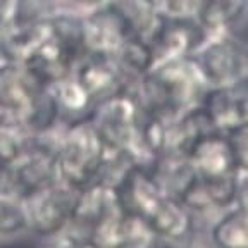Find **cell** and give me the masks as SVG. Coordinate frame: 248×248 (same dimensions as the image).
<instances>
[{
  "mask_svg": "<svg viewBox=\"0 0 248 248\" xmlns=\"http://www.w3.org/2000/svg\"><path fill=\"white\" fill-rule=\"evenodd\" d=\"M28 231L24 203L12 195L0 197V236H16Z\"/></svg>",
  "mask_w": 248,
  "mask_h": 248,
  "instance_id": "cell-22",
  "label": "cell"
},
{
  "mask_svg": "<svg viewBox=\"0 0 248 248\" xmlns=\"http://www.w3.org/2000/svg\"><path fill=\"white\" fill-rule=\"evenodd\" d=\"M205 38L207 31L197 19H164L162 17L160 26L150 38L154 64L191 57Z\"/></svg>",
  "mask_w": 248,
  "mask_h": 248,
  "instance_id": "cell-8",
  "label": "cell"
},
{
  "mask_svg": "<svg viewBox=\"0 0 248 248\" xmlns=\"http://www.w3.org/2000/svg\"><path fill=\"white\" fill-rule=\"evenodd\" d=\"M191 61L207 88L229 85L248 74V55L222 35H207Z\"/></svg>",
  "mask_w": 248,
  "mask_h": 248,
  "instance_id": "cell-5",
  "label": "cell"
},
{
  "mask_svg": "<svg viewBox=\"0 0 248 248\" xmlns=\"http://www.w3.org/2000/svg\"><path fill=\"white\" fill-rule=\"evenodd\" d=\"M164 19H197L200 0H155Z\"/></svg>",
  "mask_w": 248,
  "mask_h": 248,
  "instance_id": "cell-24",
  "label": "cell"
},
{
  "mask_svg": "<svg viewBox=\"0 0 248 248\" xmlns=\"http://www.w3.org/2000/svg\"><path fill=\"white\" fill-rule=\"evenodd\" d=\"M210 236L217 248H248V212L240 207L226 212Z\"/></svg>",
  "mask_w": 248,
  "mask_h": 248,
  "instance_id": "cell-19",
  "label": "cell"
},
{
  "mask_svg": "<svg viewBox=\"0 0 248 248\" xmlns=\"http://www.w3.org/2000/svg\"><path fill=\"white\" fill-rule=\"evenodd\" d=\"M150 238L148 226L119 203L93 228L86 248H143Z\"/></svg>",
  "mask_w": 248,
  "mask_h": 248,
  "instance_id": "cell-9",
  "label": "cell"
},
{
  "mask_svg": "<svg viewBox=\"0 0 248 248\" xmlns=\"http://www.w3.org/2000/svg\"><path fill=\"white\" fill-rule=\"evenodd\" d=\"M107 147L90 119L66 124L55 145L59 181L74 190L97 181Z\"/></svg>",
  "mask_w": 248,
  "mask_h": 248,
  "instance_id": "cell-1",
  "label": "cell"
},
{
  "mask_svg": "<svg viewBox=\"0 0 248 248\" xmlns=\"http://www.w3.org/2000/svg\"><path fill=\"white\" fill-rule=\"evenodd\" d=\"M9 2H11V0H0V21L4 19V16L7 14Z\"/></svg>",
  "mask_w": 248,
  "mask_h": 248,
  "instance_id": "cell-29",
  "label": "cell"
},
{
  "mask_svg": "<svg viewBox=\"0 0 248 248\" xmlns=\"http://www.w3.org/2000/svg\"><path fill=\"white\" fill-rule=\"evenodd\" d=\"M212 126L221 133H229L248 121V74L234 83L207 88L200 100Z\"/></svg>",
  "mask_w": 248,
  "mask_h": 248,
  "instance_id": "cell-7",
  "label": "cell"
},
{
  "mask_svg": "<svg viewBox=\"0 0 248 248\" xmlns=\"http://www.w3.org/2000/svg\"><path fill=\"white\" fill-rule=\"evenodd\" d=\"M33 136L26 131L23 124L7 117L0 126V160L5 164L14 162L31 145Z\"/></svg>",
  "mask_w": 248,
  "mask_h": 248,
  "instance_id": "cell-20",
  "label": "cell"
},
{
  "mask_svg": "<svg viewBox=\"0 0 248 248\" xmlns=\"http://www.w3.org/2000/svg\"><path fill=\"white\" fill-rule=\"evenodd\" d=\"M234 203L248 212V169H236L234 174Z\"/></svg>",
  "mask_w": 248,
  "mask_h": 248,
  "instance_id": "cell-26",
  "label": "cell"
},
{
  "mask_svg": "<svg viewBox=\"0 0 248 248\" xmlns=\"http://www.w3.org/2000/svg\"><path fill=\"white\" fill-rule=\"evenodd\" d=\"M145 224L155 236L178 241L185 238L191 229L190 210L176 198L166 197Z\"/></svg>",
  "mask_w": 248,
  "mask_h": 248,
  "instance_id": "cell-16",
  "label": "cell"
},
{
  "mask_svg": "<svg viewBox=\"0 0 248 248\" xmlns=\"http://www.w3.org/2000/svg\"><path fill=\"white\" fill-rule=\"evenodd\" d=\"M143 248H179V247H178V241L167 240V238L152 234V238L145 243Z\"/></svg>",
  "mask_w": 248,
  "mask_h": 248,
  "instance_id": "cell-27",
  "label": "cell"
},
{
  "mask_svg": "<svg viewBox=\"0 0 248 248\" xmlns=\"http://www.w3.org/2000/svg\"><path fill=\"white\" fill-rule=\"evenodd\" d=\"M2 61H4V59H2V54H0V62H2Z\"/></svg>",
  "mask_w": 248,
  "mask_h": 248,
  "instance_id": "cell-32",
  "label": "cell"
},
{
  "mask_svg": "<svg viewBox=\"0 0 248 248\" xmlns=\"http://www.w3.org/2000/svg\"><path fill=\"white\" fill-rule=\"evenodd\" d=\"M78 191L66 183L57 181L24 198L28 231L40 238L61 236L73 216Z\"/></svg>",
  "mask_w": 248,
  "mask_h": 248,
  "instance_id": "cell-4",
  "label": "cell"
},
{
  "mask_svg": "<svg viewBox=\"0 0 248 248\" xmlns=\"http://www.w3.org/2000/svg\"><path fill=\"white\" fill-rule=\"evenodd\" d=\"M236 174V172H234ZM188 210L207 212L234 203V176L229 178H198L195 176L179 198Z\"/></svg>",
  "mask_w": 248,
  "mask_h": 248,
  "instance_id": "cell-15",
  "label": "cell"
},
{
  "mask_svg": "<svg viewBox=\"0 0 248 248\" xmlns=\"http://www.w3.org/2000/svg\"><path fill=\"white\" fill-rule=\"evenodd\" d=\"M140 102L131 86L112 97L98 102L93 108L90 123L97 129L107 148L136 152ZM140 157V155H138Z\"/></svg>",
  "mask_w": 248,
  "mask_h": 248,
  "instance_id": "cell-2",
  "label": "cell"
},
{
  "mask_svg": "<svg viewBox=\"0 0 248 248\" xmlns=\"http://www.w3.org/2000/svg\"><path fill=\"white\" fill-rule=\"evenodd\" d=\"M46 88L30 73L23 62H0V107L11 119L26 112L42 90Z\"/></svg>",
  "mask_w": 248,
  "mask_h": 248,
  "instance_id": "cell-10",
  "label": "cell"
},
{
  "mask_svg": "<svg viewBox=\"0 0 248 248\" xmlns=\"http://www.w3.org/2000/svg\"><path fill=\"white\" fill-rule=\"evenodd\" d=\"M55 145L52 138H33L30 147L9 164V195L24 200L59 181Z\"/></svg>",
  "mask_w": 248,
  "mask_h": 248,
  "instance_id": "cell-3",
  "label": "cell"
},
{
  "mask_svg": "<svg viewBox=\"0 0 248 248\" xmlns=\"http://www.w3.org/2000/svg\"><path fill=\"white\" fill-rule=\"evenodd\" d=\"M226 135H228L229 145L234 154L238 169H248V121Z\"/></svg>",
  "mask_w": 248,
  "mask_h": 248,
  "instance_id": "cell-25",
  "label": "cell"
},
{
  "mask_svg": "<svg viewBox=\"0 0 248 248\" xmlns=\"http://www.w3.org/2000/svg\"><path fill=\"white\" fill-rule=\"evenodd\" d=\"M74 62L76 57L48 31V36L26 55L23 64L43 86H54L69 76Z\"/></svg>",
  "mask_w": 248,
  "mask_h": 248,
  "instance_id": "cell-12",
  "label": "cell"
},
{
  "mask_svg": "<svg viewBox=\"0 0 248 248\" xmlns=\"http://www.w3.org/2000/svg\"><path fill=\"white\" fill-rule=\"evenodd\" d=\"M219 35L226 36L232 45H236L243 54L248 55V0L238 2Z\"/></svg>",
  "mask_w": 248,
  "mask_h": 248,
  "instance_id": "cell-23",
  "label": "cell"
},
{
  "mask_svg": "<svg viewBox=\"0 0 248 248\" xmlns=\"http://www.w3.org/2000/svg\"><path fill=\"white\" fill-rule=\"evenodd\" d=\"M186 159L198 178H229L238 169L228 135L221 131H212L197 140Z\"/></svg>",
  "mask_w": 248,
  "mask_h": 248,
  "instance_id": "cell-11",
  "label": "cell"
},
{
  "mask_svg": "<svg viewBox=\"0 0 248 248\" xmlns=\"http://www.w3.org/2000/svg\"><path fill=\"white\" fill-rule=\"evenodd\" d=\"M5 121H7V114H5L4 110H2V107H0V126H2V124L5 123Z\"/></svg>",
  "mask_w": 248,
  "mask_h": 248,
  "instance_id": "cell-31",
  "label": "cell"
},
{
  "mask_svg": "<svg viewBox=\"0 0 248 248\" xmlns=\"http://www.w3.org/2000/svg\"><path fill=\"white\" fill-rule=\"evenodd\" d=\"M240 0H200L197 21L207 35H219Z\"/></svg>",
  "mask_w": 248,
  "mask_h": 248,
  "instance_id": "cell-21",
  "label": "cell"
},
{
  "mask_svg": "<svg viewBox=\"0 0 248 248\" xmlns=\"http://www.w3.org/2000/svg\"><path fill=\"white\" fill-rule=\"evenodd\" d=\"M9 195V164L0 160V197Z\"/></svg>",
  "mask_w": 248,
  "mask_h": 248,
  "instance_id": "cell-28",
  "label": "cell"
},
{
  "mask_svg": "<svg viewBox=\"0 0 248 248\" xmlns=\"http://www.w3.org/2000/svg\"><path fill=\"white\" fill-rule=\"evenodd\" d=\"M52 90H54L55 100L61 110V121L64 126L90 119L95 108V102L71 74L52 86Z\"/></svg>",
  "mask_w": 248,
  "mask_h": 248,
  "instance_id": "cell-17",
  "label": "cell"
},
{
  "mask_svg": "<svg viewBox=\"0 0 248 248\" xmlns=\"http://www.w3.org/2000/svg\"><path fill=\"white\" fill-rule=\"evenodd\" d=\"M71 76L83 86L95 105L131 86L112 55L95 52H85L78 57Z\"/></svg>",
  "mask_w": 248,
  "mask_h": 248,
  "instance_id": "cell-6",
  "label": "cell"
},
{
  "mask_svg": "<svg viewBox=\"0 0 248 248\" xmlns=\"http://www.w3.org/2000/svg\"><path fill=\"white\" fill-rule=\"evenodd\" d=\"M100 5L116 16L129 36L148 42L162 23L155 0H102Z\"/></svg>",
  "mask_w": 248,
  "mask_h": 248,
  "instance_id": "cell-14",
  "label": "cell"
},
{
  "mask_svg": "<svg viewBox=\"0 0 248 248\" xmlns=\"http://www.w3.org/2000/svg\"><path fill=\"white\" fill-rule=\"evenodd\" d=\"M112 57L131 85L154 66V52L150 42L138 36H129L124 40Z\"/></svg>",
  "mask_w": 248,
  "mask_h": 248,
  "instance_id": "cell-18",
  "label": "cell"
},
{
  "mask_svg": "<svg viewBox=\"0 0 248 248\" xmlns=\"http://www.w3.org/2000/svg\"><path fill=\"white\" fill-rule=\"evenodd\" d=\"M57 248H85V247H79V245H74V243H71V241L62 240Z\"/></svg>",
  "mask_w": 248,
  "mask_h": 248,
  "instance_id": "cell-30",
  "label": "cell"
},
{
  "mask_svg": "<svg viewBox=\"0 0 248 248\" xmlns=\"http://www.w3.org/2000/svg\"><path fill=\"white\" fill-rule=\"evenodd\" d=\"M85 23V50L114 55L121 43L129 38L121 21L104 5L83 11Z\"/></svg>",
  "mask_w": 248,
  "mask_h": 248,
  "instance_id": "cell-13",
  "label": "cell"
}]
</instances>
